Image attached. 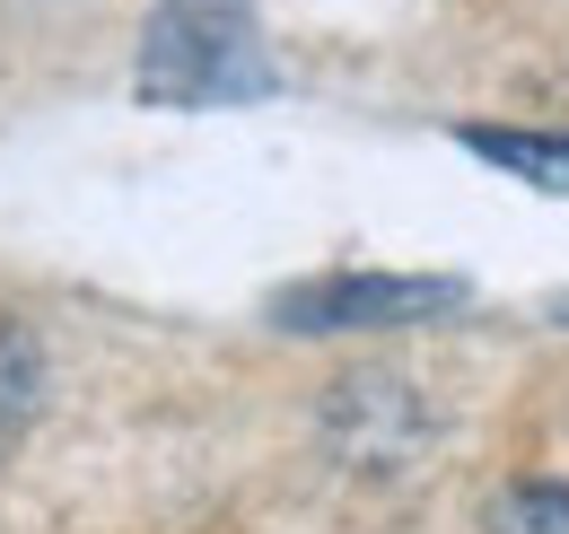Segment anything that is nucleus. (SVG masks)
<instances>
[{
  "instance_id": "f257e3e1",
  "label": "nucleus",
  "mask_w": 569,
  "mask_h": 534,
  "mask_svg": "<svg viewBox=\"0 0 569 534\" xmlns=\"http://www.w3.org/2000/svg\"><path fill=\"white\" fill-rule=\"evenodd\" d=\"M132 88H141V106L219 115V106H263L281 88V70H272L263 18L246 0H158Z\"/></svg>"
},
{
  "instance_id": "f03ea898",
  "label": "nucleus",
  "mask_w": 569,
  "mask_h": 534,
  "mask_svg": "<svg viewBox=\"0 0 569 534\" xmlns=\"http://www.w3.org/2000/svg\"><path fill=\"white\" fill-rule=\"evenodd\" d=\"M465 307V280L447 271H325L272 298V325L289 334H351V325H421Z\"/></svg>"
},
{
  "instance_id": "7ed1b4c3",
  "label": "nucleus",
  "mask_w": 569,
  "mask_h": 534,
  "mask_svg": "<svg viewBox=\"0 0 569 534\" xmlns=\"http://www.w3.org/2000/svg\"><path fill=\"white\" fill-rule=\"evenodd\" d=\"M465 149L491 158V167H508V176H526V185L569 194V140L561 132H465Z\"/></svg>"
},
{
  "instance_id": "20e7f679",
  "label": "nucleus",
  "mask_w": 569,
  "mask_h": 534,
  "mask_svg": "<svg viewBox=\"0 0 569 534\" xmlns=\"http://www.w3.org/2000/svg\"><path fill=\"white\" fill-rule=\"evenodd\" d=\"M36 386H44V359L18 325H0V456L18 447V429L36 421Z\"/></svg>"
},
{
  "instance_id": "39448f33",
  "label": "nucleus",
  "mask_w": 569,
  "mask_h": 534,
  "mask_svg": "<svg viewBox=\"0 0 569 534\" xmlns=\"http://www.w3.org/2000/svg\"><path fill=\"white\" fill-rule=\"evenodd\" d=\"M491 534H569V482H508L491 500Z\"/></svg>"
},
{
  "instance_id": "423d86ee",
  "label": "nucleus",
  "mask_w": 569,
  "mask_h": 534,
  "mask_svg": "<svg viewBox=\"0 0 569 534\" xmlns=\"http://www.w3.org/2000/svg\"><path fill=\"white\" fill-rule=\"evenodd\" d=\"M552 316H561V325H569V298H552Z\"/></svg>"
}]
</instances>
